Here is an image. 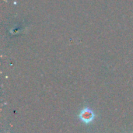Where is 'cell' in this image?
I'll list each match as a JSON object with an SVG mask.
<instances>
[{
    "label": "cell",
    "mask_w": 133,
    "mask_h": 133,
    "mask_svg": "<svg viewBox=\"0 0 133 133\" xmlns=\"http://www.w3.org/2000/svg\"><path fill=\"white\" fill-rule=\"evenodd\" d=\"M79 118L84 123L89 124L94 119L95 114L94 113V111L91 109H90L88 108H85L80 111V113L79 115Z\"/></svg>",
    "instance_id": "obj_1"
}]
</instances>
